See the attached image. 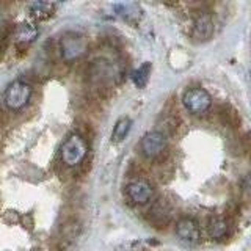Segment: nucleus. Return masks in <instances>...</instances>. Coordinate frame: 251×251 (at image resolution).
<instances>
[{
  "instance_id": "8",
  "label": "nucleus",
  "mask_w": 251,
  "mask_h": 251,
  "mask_svg": "<svg viewBox=\"0 0 251 251\" xmlns=\"http://www.w3.org/2000/svg\"><path fill=\"white\" fill-rule=\"evenodd\" d=\"M214 21L209 13H201L200 16H196V19L193 22V30H192V38L196 43H204L209 41L214 35Z\"/></svg>"
},
{
  "instance_id": "9",
  "label": "nucleus",
  "mask_w": 251,
  "mask_h": 251,
  "mask_svg": "<svg viewBox=\"0 0 251 251\" xmlns=\"http://www.w3.org/2000/svg\"><path fill=\"white\" fill-rule=\"evenodd\" d=\"M229 232V225L222 217H210L207 222V234L210 239L222 240Z\"/></svg>"
},
{
  "instance_id": "3",
  "label": "nucleus",
  "mask_w": 251,
  "mask_h": 251,
  "mask_svg": "<svg viewBox=\"0 0 251 251\" xmlns=\"http://www.w3.org/2000/svg\"><path fill=\"white\" fill-rule=\"evenodd\" d=\"M168 148V138L160 130H151L145 133L138 141V152L146 159H157Z\"/></svg>"
},
{
  "instance_id": "15",
  "label": "nucleus",
  "mask_w": 251,
  "mask_h": 251,
  "mask_svg": "<svg viewBox=\"0 0 251 251\" xmlns=\"http://www.w3.org/2000/svg\"><path fill=\"white\" fill-rule=\"evenodd\" d=\"M3 22V16H2V11H0V24Z\"/></svg>"
},
{
  "instance_id": "11",
  "label": "nucleus",
  "mask_w": 251,
  "mask_h": 251,
  "mask_svg": "<svg viewBox=\"0 0 251 251\" xmlns=\"http://www.w3.org/2000/svg\"><path fill=\"white\" fill-rule=\"evenodd\" d=\"M130 127H132L130 118H121V120H118L113 127V132H112L113 143H121V141L127 137V133L130 132Z\"/></svg>"
},
{
  "instance_id": "14",
  "label": "nucleus",
  "mask_w": 251,
  "mask_h": 251,
  "mask_svg": "<svg viewBox=\"0 0 251 251\" xmlns=\"http://www.w3.org/2000/svg\"><path fill=\"white\" fill-rule=\"evenodd\" d=\"M243 192H245L248 196H251V175H248L245 179H243Z\"/></svg>"
},
{
  "instance_id": "2",
  "label": "nucleus",
  "mask_w": 251,
  "mask_h": 251,
  "mask_svg": "<svg viewBox=\"0 0 251 251\" xmlns=\"http://www.w3.org/2000/svg\"><path fill=\"white\" fill-rule=\"evenodd\" d=\"M31 86L22 80H14L6 86V90L3 93V102L5 105L13 110V112H18V110L24 108L31 98Z\"/></svg>"
},
{
  "instance_id": "7",
  "label": "nucleus",
  "mask_w": 251,
  "mask_h": 251,
  "mask_svg": "<svg viewBox=\"0 0 251 251\" xmlns=\"http://www.w3.org/2000/svg\"><path fill=\"white\" fill-rule=\"evenodd\" d=\"M176 234L177 237L185 243H200L201 242V227L195 218L192 217H182L179 218L176 225Z\"/></svg>"
},
{
  "instance_id": "6",
  "label": "nucleus",
  "mask_w": 251,
  "mask_h": 251,
  "mask_svg": "<svg viewBox=\"0 0 251 251\" xmlns=\"http://www.w3.org/2000/svg\"><path fill=\"white\" fill-rule=\"evenodd\" d=\"M126 195L132 204L145 206L154 198V188L146 179H135L126 185Z\"/></svg>"
},
{
  "instance_id": "5",
  "label": "nucleus",
  "mask_w": 251,
  "mask_h": 251,
  "mask_svg": "<svg viewBox=\"0 0 251 251\" xmlns=\"http://www.w3.org/2000/svg\"><path fill=\"white\" fill-rule=\"evenodd\" d=\"M182 104L187 108V112H190L192 115H202L210 108L212 98L206 90L190 88L184 93Z\"/></svg>"
},
{
  "instance_id": "4",
  "label": "nucleus",
  "mask_w": 251,
  "mask_h": 251,
  "mask_svg": "<svg viewBox=\"0 0 251 251\" xmlns=\"http://www.w3.org/2000/svg\"><path fill=\"white\" fill-rule=\"evenodd\" d=\"M86 39L75 31H68L60 39V52L65 61H74L86 52Z\"/></svg>"
},
{
  "instance_id": "13",
  "label": "nucleus",
  "mask_w": 251,
  "mask_h": 251,
  "mask_svg": "<svg viewBox=\"0 0 251 251\" xmlns=\"http://www.w3.org/2000/svg\"><path fill=\"white\" fill-rule=\"evenodd\" d=\"M149 74H151V65H149V63H145L141 68H138L137 71H133L132 80L138 86V88H145L148 80H149Z\"/></svg>"
},
{
  "instance_id": "10",
  "label": "nucleus",
  "mask_w": 251,
  "mask_h": 251,
  "mask_svg": "<svg viewBox=\"0 0 251 251\" xmlns=\"http://www.w3.org/2000/svg\"><path fill=\"white\" fill-rule=\"evenodd\" d=\"M38 36V28L33 25V24H28V22H22L16 28V38H18L19 43H31L35 41Z\"/></svg>"
},
{
  "instance_id": "12",
  "label": "nucleus",
  "mask_w": 251,
  "mask_h": 251,
  "mask_svg": "<svg viewBox=\"0 0 251 251\" xmlns=\"http://www.w3.org/2000/svg\"><path fill=\"white\" fill-rule=\"evenodd\" d=\"M55 5L50 2H33L30 3V14L36 19H47L53 14Z\"/></svg>"
},
{
  "instance_id": "1",
  "label": "nucleus",
  "mask_w": 251,
  "mask_h": 251,
  "mask_svg": "<svg viewBox=\"0 0 251 251\" xmlns=\"http://www.w3.org/2000/svg\"><path fill=\"white\" fill-rule=\"evenodd\" d=\"M86 154H88V145H86L85 138L78 135V133L69 135L60 149L61 162L66 167H77V165H80Z\"/></svg>"
}]
</instances>
